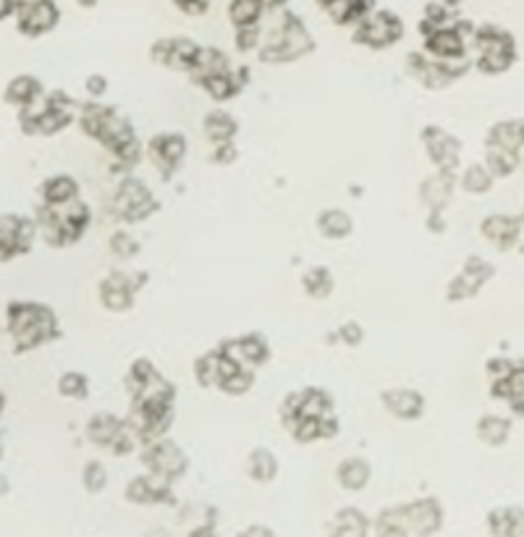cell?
<instances>
[{
    "mask_svg": "<svg viewBox=\"0 0 524 537\" xmlns=\"http://www.w3.org/2000/svg\"><path fill=\"white\" fill-rule=\"evenodd\" d=\"M142 462H145V467L150 469L152 475L166 477V480H179L189 467L187 456L181 454V448L171 441H163V438L155 443H147Z\"/></svg>",
    "mask_w": 524,
    "mask_h": 537,
    "instance_id": "11",
    "label": "cell"
},
{
    "mask_svg": "<svg viewBox=\"0 0 524 537\" xmlns=\"http://www.w3.org/2000/svg\"><path fill=\"white\" fill-rule=\"evenodd\" d=\"M475 53L477 69L483 74H504L517 58V42L506 29L485 24V27L475 29Z\"/></svg>",
    "mask_w": 524,
    "mask_h": 537,
    "instance_id": "7",
    "label": "cell"
},
{
    "mask_svg": "<svg viewBox=\"0 0 524 537\" xmlns=\"http://www.w3.org/2000/svg\"><path fill=\"white\" fill-rule=\"evenodd\" d=\"M262 42L260 37V24H249V27H239V32H236V48L244 50V53H249L252 48H257Z\"/></svg>",
    "mask_w": 524,
    "mask_h": 537,
    "instance_id": "47",
    "label": "cell"
},
{
    "mask_svg": "<svg viewBox=\"0 0 524 537\" xmlns=\"http://www.w3.org/2000/svg\"><path fill=\"white\" fill-rule=\"evenodd\" d=\"M58 388H61L63 396H69V399H87V378H84L82 372H66L61 380H58Z\"/></svg>",
    "mask_w": 524,
    "mask_h": 537,
    "instance_id": "44",
    "label": "cell"
},
{
    "mask_svg": "<svg viewBox=\"0 0 524 537\" xmlns=\"http://www.w3.org/2000/svg\"><path fill=\"white\" fill-rule=\"evenodd\" d=\"M467 21H456L449 27L435 29L433 35L425 37V50H428L433 58H441V61H456V58H464L467 53V45H464L462 29H467Z\"/></svg>",
    "mask_w": 524,
    "mask_h": 537,
    "instance_id": "19",
    "label": "cell"
},
{
    "mask_svg": "<svg viewBox=\"0 0 524 537\" xmlns=\"http://www.w3.org/2000/svg\"><path fill=\"white\" fill-rule=\"evenodd\" d=\"M76 194H79V186L71 176H53L42 184V200L50 202V205L76 200Z\"/></svg>",
    "mask_w": 524,
    "mask_h": 537,
    "instance_id": "35",
    "label": "cell"
},
{
    "mask_svg": "<svg viewBox=\"0 0 524 537\" xmlns=\"http://www.w3.org/2000/svg\"><path fill=\"white\" fill-rule=\"evenodd\" d=\"M401 35H404V24H401L399 16L391 14V11H373L359 21L352 40L365 45V48L383 50L391 48L393 42H399Z\"/></svg>",
    "mask_w": 524,
    "mask_h": 537,
    "instance_id": "9",
    "label": "cell"
},
{
    "mask_svg": "<svg viewBox=\"0 0 524 537\" xmlns=\"http://www.w3.org/2000/svg\"><path fill=\"white\" fill-rule=\"evenodd\" d=\"M422 142H425V150H428L430 160H433L438 171L456 173V166H459V152H462L459 139H454L451 134L438 129V126H428V129L422 131Z\"/></svg>",
    "mask_w": 524,
    "mask_h": 537,
    "instance_id": "17",
    "label": "cell"
},
{
    "mask_svg": "<svg viewBox=\"0 0 524 537\" xmlns=\"http://www.w3.org/2000/svg\"><path fill=\"white\" fill-rule=\"evenodd\" d=\"M522 221H524V213H522Z\"/></svg>",
    "mask_w": 524,
    "mask_h": 537,
    "instance_id": "58",
    "label": "cell"
},
{
    "mask_svg": "<svg viewBox=\"0 0 524 537\" xmlns=\"http://www.w3.org/2000/svg\"><path fill=\"white\" fill-rule=\"evenodd\" d=\"M320 234L328 236V239H344V236L352 234V218L341 210H325L318 218Z\"/></svg>",
    "mask_w": 524,
    "mask_h": 537,
    "instance_id": "38",
    "label": "cell"
},
{
    "mask_svg": "<svg viewBox=\"0 0 524 537\" xmlns=\"http://www.w3.org/2000/svg\"><path fill=\"white\" fill-rule=\"evenodd\" d=\"M213 160H218V163H231V160L236 158V147L234 142H223V145H213Z\"/></svg>",
    "mask_w": 524,
    "mask_h": 537,
    "instance_id": "49",
    "label": "cell"
},
{
    "mask_svg": "<svg viewBox=\"0 0 524 537\" xmlns=\"http://www.w3.org/2000/svg\"><path fill=\"white\" fill-rule=\"evenodd\" d=\"M493 396L504 399L506 404L514 399H524V362L511 367L509 375H504V378L493 380Z\"/></svg>",
    "mask_w": 524,
    "mask_h": 537,
    "instance_id": "33",
    "label": "cell"
},
{
    "mask_svg": "<svg viewBox=\"0 0 524 537\" xmlns=\"http://www.w3.org/2000/svg\"><path fill=\"white\" fill-rule=\"evenodd\" d=\"M315 50L302 19L294 14H283L278 27H273L260 42V58L265 63H289Z\"/></svg>",
    "mask_w": 524,
    "mask_h": 537,
    "instance_id": "5",
    "label": "cell"
},
{
    "mask_svg": "<svg viewBox=\"0 0 524 537\" xmlns=\"http://www.w3.org/2000/svg\"><path fill=\"white\" fill-rule=\"evenodd\" d=\"M221 349L228 354V357H234L236 362H242L244 367H252V370L260 367L262 362H268L270 357L268 341L262 336H257V333L234 338V341H226V344H221Z\"/></svg>",
    "mask_w": 524,
    "mask_h": 537,
    "instance_id": "22",
    "label": "cell"
},
{
    "mask_svg": "<svg viewBox=\"0 0 524 537\" xmlns=\"http://www.w3.org/2000/svg\"><path fill=\"white\" fill-rule=\"evenodd\" d=\"M443 524L441 503L433 498H422V501L407 503V506H396L380 514L375 530L380 535H430Z\"/></svg>",
    "mask_w": 524,
    "mask_h": 537,
    "instance_id": "4",
    "label": "cell"
},
{
    "mask_svg": "<svg viewBox=\"0 0 524 537\" xmlns=\"http://www.w3.org/2000/svg\"><path fill=\"white\" fill-rule=\"evenodd\" d=\"M318 6L331 16L336 24H359L375 11V0H318Z\"/></svg>",
    "mask_w": 524,
    "mask_h": 537,
    "instance_id": "23",
    "label": "cell"
},
{
    "mask_svg": "<svg viewBox=\"0 0 524 537\" xmlns=\"http://www.w3.org/2000/svg\"><path fill=\"white\" fill-rule=\"evenodd\" d=\"M456 3H459V0H446V6H456Z\"/></svg>",
    "mask_w": 524,
    "mask_h": 537,
    "instance_id": "56",
    "label": "cell"
},
{
    "mask_svg": "<svg viewBox=\"0 0 524 537\" xmlns=\"http://www.w3.org/2000/svg\"><path fill=\"white\" fill-rule=\"evenodd\" d=\"M79 124H82L84 134L97 139L100 145L116 155L121 166H137L142 158V145H139L134 126L126 121L124 116H118L116 108L100 103H84L79 108Z\"/></svg>",
    "mask_w": 524,
    "mask_h": 537,
    "instance_id": "1",
    "label": "cell"
},
{
    "mask_svg": "<svg viewBox=\"0 0 524 537\" xmlns=\"http://www.w3.org/2000/svg\"><path fill=\"white\" fill-rule=\"evenodd\" d=\"M383 407L399 420H417V417H422L425 399L412 388H391V391L383 393Z\"/></svg>",
    "mask_w": 524,
    "mask_h": 537,
    "instance_id": "24",
    "label": "cell"
},
{
    "mask_svg": "<svg viewBox=\"0 0 524 537\" xmlns=\"http://www.w3.org/2000/svg\"><path fill=\"white\" fill-rule=\"evenodd\" d=\"M84 488L90 490V493H100V490L108 485V472H105V467L100 462H90L87 467H84Z\"/></svg>",
    "mask_w": 524,
    "mask_h": 537,
    "instance_id": "45",
    "label": "cell"
},
{
    "mask_svg": "<svg viewBox=\"0 0 524 537\" xmlns=\"http://www.w3.org/2000/svg\"><path fill=\"white\" fill-rule=\"evenodd\" d=\"M228 69H231V61H228L223 50L202 48L200 61H197V66H194V69L189 71V76H192V79L197 84H202V82H207L210 76L223 74V71H228Z\"/></svg>",
    "mask_w": 524,
    "mask_h": 537,
    "instance_id": "30",
    "label": "cell"
},
{
    "mask_svg": "<svg viewBox=\"0 0 524 537\" xmlns=\"http://www.w3.org/2000/svg\"><path fill=\"white\" fill-rule=\"evenodd\" d=\"M451 189H454V173H449V171H438L433 179H428L425 184H422V189H420L422 200L430 205L433 218L438 215V210L446 207V202H449V197H451Z\"/></svg>",
    "mask_w": 524,
    "mask_h": 537,
    "instance_id": "27",
    "label": "cell"
},
{
    "mask_svg": "<svg viewBox=\"0 0 524 537\" xmlns=\"http://www.w3.org/2000/svg\"><path fill=\"white\" fill-rule=\"evenodd\" d=\"M152 61L163 63L168 69L176 71H192L200 61L202 48L197 42L187 40V37H168V40H158L152 45Z\"/></svg>",
    "mask_w": 524,
    "mask_h": 537,
    "instance_id": "12",
    "label": "cell"
},
{
    "mask_svg": "<svg viewBox=\"0 0 524 537\" xmlns=\"http://www.w3.org/2000/svg\"><path fill=\"white\" fill-rule=\"evenodd\" d=\"M336 477L346 490H362L367 485V480H370V464H367L365 459L352 456V459L338 464Z\"/></svg>",
    "mask_w": 524,
    "mask_h": 537,
    "instance_id": "32",
    "label": "cell"
},
{
    "mask_svg": "<svg viewBox=\"0 0 524 537\" xmlns=\"http://www.w3.org/2000/svg\"><path fill=\"white\" fill-rule=\"evenodd\" d=\"M58 24V8L53 0H21L16 11V27L21 35L40 37Z\"/></svg>",
    "mask_w": 524,
    "mask_h": 537,
    "instance_id": "13",
    "label": "cell"
},
{
    "mask_svg": "<svg viewBox=\"0 0 524 537\" xmlns=\"http://www.w3.org/2000/svg\"><path fill=\"white\" fill-rule=\"evenodd\" d=\"M462 186L467 189L469 194H485L490 192V186H493V173H490L488 166H469L462 176Z\"/></svg>",
    "mask_w": 524,
    "mask_h": 537,
    "instance_id": "43",
    "label": "cell"
},
{
    "mask_svg": "<svg viewBox=\"0 0 524 537\" xmlns=\"http://www.w3.org/2000/svg\"><path fill=\"white\" fill-rule=\"evenodd\" d=\"M173 3L189 16H202L207 11V6H210V0H173Z\"/></svg>",
    "mask_w": 524,
    "mask_h": 537,
    "instance_id": "48",
    "label": "cell"
},
{
    "mask_svg": "<svg viewBox=\"0 0 524 537\" xmlns=\"http://www.w3.org/2000/svg\"><path fill=\"white\" fill-rule=\"evenodd\" d=\"M105 90H108V82H105V76H90V82H87V92H90V97H100L105 95Z\"/></svg>",
    "mask_w": 524,
    "mask_h": 537,
    "instance_id": "52",
    "label": "cell"
},
{
    "mask_svg": "<svg viewBox=\"0 0 524 537\" xmlns=\"http://www.w3.org/2000/svg\"><path fill=\"white\" fill-rule=\"evenodd\" d=\"M145 276H126V273H111L100 283V302L111 312H124L134 304V294Z\"/></svg>",
    "mask_w": 524,
    "mask_h": 537,
    "instance_id": "18",
    "label": "cell"
},
{
    "mask_svg": "<svg viewBox=\"0 0 524 537\" xmlns=\"http://www.w3.org/2000/svg\"><path fill=\"white\" fill-rule=\"evenodd\" d=\"M522 218H511V215H488L480 226L485 239L496 249H511L522 239Z\"/></svg>",
    "mask_w": 524,
    "mask_h": 537,
    "instance_id": "20",
    "label": "cell"
},
{
    "mask_svg": "<svg viewBox=\"0 0 524 537\" xmlns=\"http://www.w3.org/2000/svg\"><path fill=\"white\" fill-rule=\"evenodd\" d=\"M338 333H341V338H344V341L349 346H357L359 341H362V328H359V325H354V323L344 325V328H341Z\"/></svg>",
    "mask_w": 524,
    "mask_h": 537,
    "instance_id": "51",
    "label": "cell"
},
{
    "mask_svg": "<svg viewBox=\"0 0 524 537\" xmlns=\"http://www.w3.org/2000/svg\"><path fill=\"white\" fill-rule=\"evenodd\" d=\"M469 69L467 56L456 58V61H441V58L422 56V53H409V71L414 74L417 82H422L430 90H443L449 87L454 79L464 76Z\"/></svg>",
    "mask_w": 524,
    "mask_h": 537,
    "instance_id": "8",
    "label": "cell"
},
{
    "mask_svg": "<svg viewBox=\"0 0 524 537\" xmlns=\"http://www.w3.org/2000/svg\"><path fill=\"white\" fill-rule=\"evenodd\" d=\"M45 95V90H42V84L37 82L35 76H16L14 82L6 87V103L8 105H19V108H27V105H32L37 100V97Z\"/></svg>",
    "mask_w": 524,
    "mask_h": 537,
    "instance_id": "29",
    "label": "cell"
},
{
    "mask_svg": "<svg viewBox=\"0 0 524 537\" xmlns=\"http://www.w3.org/2000/svg\"><path fill=\"white\" fill-rule=\"evenodd\" d=\"M265 11V3L262 0H231L228 6V16L239 27H249V24H260V16Z\"/></svg>",
    "mask_w": 524,
    "mask_h": 537,
    "instance_id": "37",
    "label": "cell"
},
{
    "mask_svg": "<svg viewBox=\"0 0 524 537\" xmlns=\"http://www.w3.org/2000/svg\"><path fill=\"white\" fill-rule=\"evenodd\" d=\"M184 152H187V139L181 137V134H158L147 145V155L152 158V166L158 168L163 179H171L173 173H176V168L184 160Z\"/></svg>",
    "mask_w": 524,
    "mask_h": 537,
    "instance_id": "14",
    "label": "cell"
},
{
    "mask_svg": "<svg viewBox=\"0 0 524 537\" xmlns=\"http://www.w3.org/2000/svg\"><path fill=\"white\" fill-rule=\"evenodd\" d=\"M331 530L336 532V535H365V532L370 530V522H367V517L362 511L344 509L336 517Z\"/></svg>",
    "mask_w": 524,
    "mask_h": 537,
    "instance_id": "42",
    "label": "cell"
},
{
    "mask_svg": "<svg viewBox=\"0 0 524 537\" xmlns=\"http://www.w3.org/2000/svg\"><path fill=\"white\" fill-rule=\"evenodd\" d=\"M509 433L511 422L504 420V417H498V414H485L483 420L477 422V438L493 448L504 446V443L509 441Z\"/></svg>",
    "mask_w": 524,
    "mask_h": 537,
    "instance_id": "31",
    "label": "cell"
},
{
    "mask_svg": "<svg viewBox=\"0 0 524 537\" xmlns=\"http://www.w3.org/2000/svg\"><path fill=\"white\" fill-rule=\"evenodd\" d=\"M511 367H514V362H509V359H493V362H488L490 378L493 380L504 378V375H509Z\"/></svg>",
    "mask_w": 524,
    "mask_h": 537,
    "instance_id": "50",
    "label": "cell"
},
{
    "mask_svg": "<svg viewBox=\"0 0 524 537\" xmlns=\"http://www.w3.org/2000/svg\"><path fill=\"white\" fill-rule=\"evenodd\" d=\"M493 278V265L480 257H469L467 265L462 268V273L451 281L449 286V302H464V299H472L477 291L483 289L485 283Z\"/></svg>",
    "mask_w": 524,
    "mask_h": 537,
    "instance_id": "16",
    "label": "cell"
},
{
    "mask_svg": "<svg viewBox=\"0 0 524 537\" xmlns=\"http://www.w3.org/2000/svg\"><path fill=\"white\" fill-rule=\"evenodd\" d=\"M126 427H129V422L118 420L116 414L100 412V414H95V417L90 420V425H87V438H90L92 443H97V446L111 448L113 443L124 435Z\"/></svg>",
    "mask_w": 524,
    "mask_h": 537,
    "instance_id": "25",
    "label": "cell"
},
{
    "mask_svg": "<svg viewBox=\"0 0 524 537\" xmlns=\"http://www.w3.org/2000/svg\"><path fill=\"white\" fill-rule=\"evenodd\" d=\"M522 255H524V244H522Z\"/></svg>",
    "mask_w": 524,
    "mask_h": 537,
    "instance_id": "57",
    "label": "cell"
},
{
    "mask_svg": "<svg viewBox=\"0 0 524 537\" xmlns=\"http://www.w3.org/2000/svg\"><path fill=\"white\" fill-rule=\"evenodd\" d=\"M76 103L66 92H50V95L37 97L35 103L27 108H19V124L27 134H58L61 129L71 124Z\"/></svg>",
    "mask_w": 524,
    "mask_h": 537,
    "instance_id": "6",
    "label": "cell"
},
{
    "mask_svg": "<svg viewBox=\"0 0 524 537\" xmlns=\"http://www.w3.org/2000/svg\"><path fill=\"white\" fill-rule=\"evenodd\" d=\"M76 3H79V6H84V8H92L97 3V0H76Z\"/></svg>",
    "mask_w": 524,
    "mask_h": 537,
    "instance_id": "55",
    "label": "cell"
},
{
    "mask_svg": "<svg viewBox=\"0 0 524 537\" xmlns=\"http://www.w3.org/2000/svg\"><path fill=\"white\" fill-rule=\"evenodd\" d=\"M194 375H197V383L202 388L218 386V378H221V352L215 349V352L202 354L197 362H194Z\"/></svg>",
    "mask_w": 524,
    "mask_h": 537,
    "instance_id": "39",
    "label": "cell"
},
{
    "mask_svg": "<svg viewBox=\"0 0 524 537\" xmlns=\"http://www.w3.org/2000/svg\"><path fill=\"white\" fill-rule=\"evenodd\" d=\"M302 286L307 291V297L325 299L333 291V276L328 268H312L304 273Z\"/></svg>",
    "mask_w": 524,
    "mask_h": 537,
    "instance_id": "41",
    "label": "cell"
},
{
    "mask_svg": "<svg viewBox=\"0 0 524 537\" xmlns=\"http://www.w3.org/2000/svg\"><path fill=\"white\" fill-rule=\"evenodd\" d=\"M21 0H3V19H8V16H14L16 11H19Z\"/></svg>",
    "mask_w": 524,
    "mask_h": 537,
    "instance_id": "53",
    "label": "cell"
},
{
    "mask_svg": "<svg viewBox=\"0 0 524 537\" xmlns=\"http://www.w3.org/2000/svg\"><path fill=\"white\" fill-rule=\"evenodd\" d=\"M247 469H249V477H252V480L270 482L273 477H276L278 462L273 459V454H268V451H265V448H257V451H252V454H249Z\"/></svg>",
    "mask_w": 524,
    "mask_h": 537,
    "instance_id": "40",
    "label": "cell"
},
{
    "mask_svg": "<svg viewBox=\"0 0 524 537\" xmlns=\"http://www.w3.org/2000/svg\"><path fill=\"white\" fill-rule=\"evenodd\" d=\"M111 249L116 257H121V260H129V257H134L139 252V244L131 239L126 231H118V234L111 236Z\"/></svg>",
    "mask_w": 524,
    "mask_h": 537,
    "instance_id": "46",
    "label": "cell"
},
{
    "mask_svg": "<svg viewBox=\"0 0 524 537\" xmlns=\"http://www.w3.org/2000/svg\"><path fill=\"white\" fill-rule=\"evenodd\" d=\"M488 530L498 537H517L524 535V511L517 506L490 511Z\"/></svg>",
    "mask_w": 524,
    "mask_h": 537,
    "instance_id": "28",
    "label": "cell"
},
{
    "mask_svg": "<svg viewBox=\"0 0 524 537\" xmlns=\"http://www.w3.org/2000/svg\"><path fill=\"white\" fill-rule=\"evenodd\" d=\"M485 166L490 168L493 176H511V173L519 168V158L517 152L506 150V147L498 145H488V155H485Z\"/></svg>",
    "mask_w": 524,
    "mask_h": 537,
    "instance_id": "36",
    "label": "cell"
},
{
    "mask_svg": "<svg viewBox=\"0 0 524 537\" xmlns=\"http://www.w3.org/2000/svg\"><path fill=\"white\" fill-rule=\"evenodd\" d=\"M113 210L121 221L139 223L158 210V200L139 179H124L118 186L116 200H113Z\"/></svg>",
    "mask_w": 524,
    "mask_h": 537,
    "instance_id": "10",
    "label": "cell"
},
{
    "mask_svg": "<svg viewBox=\"0 0 524 537\" xmlns=\"http://www.w3.org/2000/svg\"><path fill=\"white\" fill-rule=\"evenodd\" d=\"M126 498L134 503H173L171 480L160 475L134 477L126 488Z\"/></svg>",
    "mask_w": 524,
    "mask_h": 537,
    "instance_id": "21",
    "label": "cell"
},
{
    "mask_svg": "<svg viewBox=\"0 0 524 537\" xmlns=\"http://www.w3.org/2000/svg\"><path fill=\"white\" fill-rule=\"evenodd\" d=\"M3 228V244H0V260L11 262L16 255H24L32 247V239H35V223L29 218H21V215H3L0 221Z\"/></svg>",
    "mask_w": 524,
    "mask_h": 537,
    "instance_id": "15",
    "label": "cell"
},
{
    "mask_svg": "<svg viewBox=\"0 0 524 537\" xmlns=\"http://www.w3.org/2000/svg\"><path fill=\"white\" fill-rule=\"evenodd\" d=\"M262 3H265V8H278V6H283V0H262Z\"/></svg>",
    "mask_w": 524,
    "mask_h": 537,
    "instance_id": "54",
    "label": "cell"
},
{
    "mask_svg": "<svg viewBox=\"0 0 524 537\" xmlns=\"http://www.w3.org/2000/svg\"><path fill=\"white\" fill-rule=\"evenodd\" d=\"M90 226V207L79 200L71 202H42L37 210V228L42 231V239L53 247H69L82 239V234Z\"/></svg>",
    "mask_w": 524,
    "mask_h": 537,
    "instance_id": "3",
    "label": "cell"
},
{
    "mask_svg": "<svg viewBox=\"0 0 524 537\" xmlns=\"http://www.w3.org/2000/svg\"><path fill=\"white\" fill-rule=\"evenodd\" d=\"M244 74H247L244 69L239 71V74H236L234 69H228V71H223V74L210 76L207 82H202V87H205V92L213 97V100L223 103V100H231V97L239 95V90L244 87V79H247Z\"/></svg>",
    "mask_w": 524,
    "mask_h": 537,
    "instance_id": "26",
    "label": "cell"
},
{
    "mask_svg": "<svg viewBox=\"0 0 524 537\" xmlns=\"http://www.w3.org/2000/svg\"><path fill=\"white\" fill-rule=\"evenodd\" d=\"M6 325L16 352H32L58 336L56 315L45 304L11 302L6 312Z\"/></svg>",
    "mask_w": 524,
    "mask_h": 537,
    "instance_id": "2",
    "label": "cell"
},
{
    "mask_svg": "<svg viewBox=\"0 0 524 537\" xmlns=\"http://www.w3.org/2000/svg\"><path fill=\"white\" fill-rule=\"evenodd\" d=\"M236 121L228 113L213 111L205 116V134L213 145H223V142H231L236 137Z\"/></svg>",
    "mask_w": 524,
    "mask_h": 537,
    "instance_id": "34",
    "label": "cell"
}]
</instances>
